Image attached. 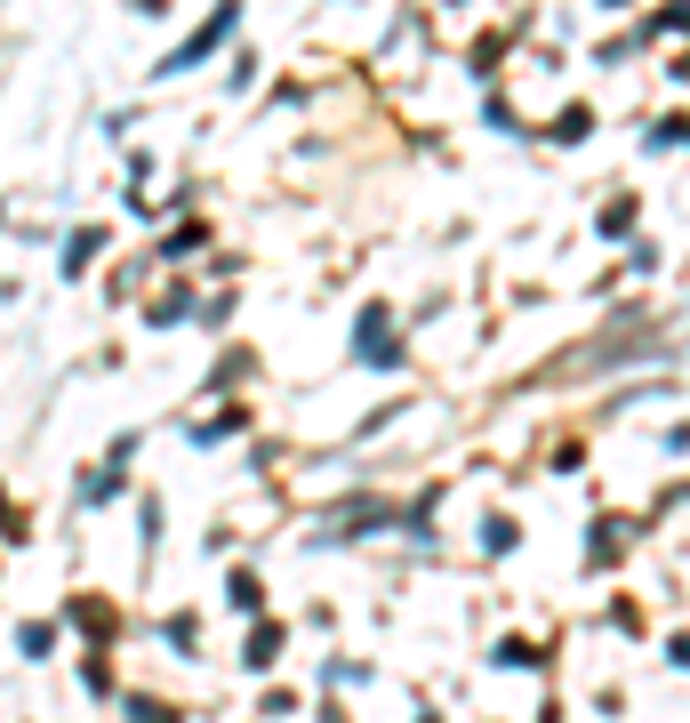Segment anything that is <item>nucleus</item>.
Masks as SVG:
<instances>
[{
	"label": "nucleus",
	"instance_id": "1",
	"mask_svg": "<svg viewBox=\"0 0 690 723\" xmlns=\"http://www.w3.org/2000/svg\"><path fill=\"white\" fill-rule=\"evenodd\" d=\"M233 25H241V0H217V9H209V25H201L185 49H169V57H161V73H185V65H201V57H209V49H217Z\"/></svg>",
	"mask_w": 690,
	"mask_h": 723
},
{
	"label": "nucleus",
	"instance_id": "2",
	"mask_svg": "<svg viewBox=\"0 0 690 723\" xmlns=\"http://www.w3.org/2000/svg\"><path fill=\"white\" fill-rule=\"evenodd\" d=\"M354 354H362L370 370H394V362H402V346H386V306H362V322H354Z\"/></svg>",
	"mask_w": 690,
	"mask_h": 723
}]
</instances>
